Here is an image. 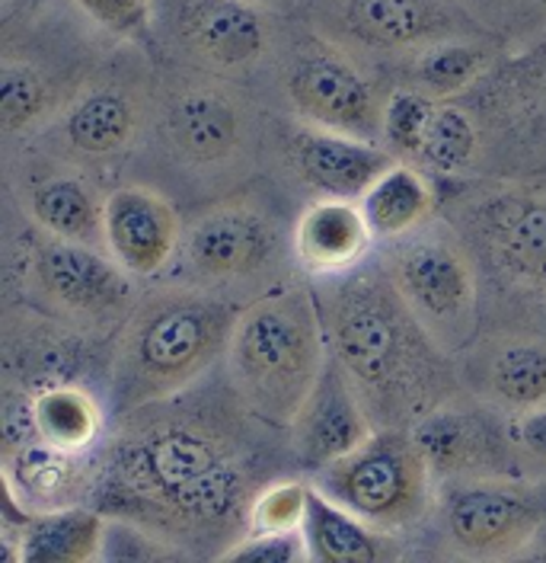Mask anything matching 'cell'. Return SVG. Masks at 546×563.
Returning <instances> with one entry per match:
<instances>
[{"label":"cell","instance_id":"31","mask_svg":"<svg viewBox=\"0 0 546 563\" xmlns=\"http://www.w3.org/2000/svg\"><path fill=\"white\" fill-rule=\"evenodd\" d=\"M35 417L45 442L70 452H97L112 429V404L93 385H55L35 394Z\"/></svg>","mask_w":546,"mask_h":563},{"label":"cell","instance_id":"4","mask_svg":"<svg viewBox=\"0 0 546 563\" xmlns=\"http://www.w3.org/2000/svg\"><path fill=\"white\" fill-rule=\"evenodd\" d=\"M239 301L176 276L144 282L132 314L115 333L112 413L172 397L224 362Z\"/></svg>","mask_w":546,"mask_h":563},{"label":"cell","instance_id":"28","mask_svg":"<svg viewBox=\"0 0 546 563\" xmlns=\"http://www.w3.org/2000/svg\"><path fill=\"white\" fill-rule=\"evenodd\" d=\"M509 42L502 35L477 33L442 38L406 58L390 74V87H410L432 100H457L502 62Z\"/></svg>","mask_w":546,"mask_h":563},{"label":"cell","instance_id":"33","mask_svg":"<svg viewBox=\"0 0 546 563\" xmlns=\"http://www.w3.org/2000/svg\"><path fill=\"white\" fill-rule=\"evenodd\" d=\"M313 481L301 471L278 474L256 493L249 509V531H304Z\"/></svg>","mask_w":546,"mask_h":563},{"label":"cell","instance_id":"27","mask_svg":"<svg viewBox=\"0 0 546 563\" xmlns=\"http://www.w3.org/2000/svg\"><path fill=\"white\" fill-rule=\"evenodd\" d=\"M109 516L93 503L3 519V563L103 561Z\"/></svg>","mask_w":546,"mask_h":563},{"label":"cell","instance_id":"21","mask_svg":"<svg viewBox=\"0 0 546 563\" xmlns=\"http://www.w3.org/2000/svg\"><path fill=\"white\" fill-rule=\"evenodd\" d=\"M460 385L482 404L521 417L546 404V327L482 320L477 336L457 352Z\"/></svg>","mask_w":546,"mask_h":563},{"label":"cell","instance_id":"36","mask_svg":"<svg viewBox=\"0 0 546 563\" xmlns=\"http://www.w3.org/2000/svg\"><path fill=\"white\" fill-rule=\"evenodd\" d=\"M42 439L30 387L0 382V457L16 455Z\"/></svg>","mask_w":546,"mask_h":563},{"label":"cell","instance_id":"38","mask_svg":"<svg viewBox=\"0 0 546 563\" xmlns=\"http://www.w3.org/2000/svg\"><path fill=\"white\" fill-rule=\"evenodd\" d=\"M512 442L517 474L546 481V404L512 417Z\"/></svg>","mask_w":546,"mask_h":563},{"label":"cell","instance_id":"18","mask_svg":"<svg viewBox=\"0 0 546 563\" xmlns=\"http://www.w3.org/2000/svg\"><path fill=\"white\" fill-rule=\"evenodd\" d=\"M115 336L90 333L30 305L0 301V382L42 394L55 385H93L109 397Z\"/></svg>","mask_w":546,"mask_h":563},{"label":"cell","instance_id":"40","mask_svg":"<svg viewBox=\"0 0 546 563\" xmlns=\"http://www.w3.org/2000/svg\"><path fill=\"white\" fill-rule=\"evenodd\" d=\"M482 30L502 35L505 30V16H509V0H457Z\"/></svg>","mask_w":546,"mask_h":563},{"label":"cell","instance_id":"16","mask_svg":"<svg viewBox=\"0 0 546 563\" xmlns=\"http://www.w3.org/2000/svg\"><path fill=\"white\" fill-rule=\"evenodd\" d=\"M460 100L482 132V176L546 174V33L509 48Z\"/></svg>","mask_w":546,"mask_h":563},{"label":"cell","instance_id":"41","mask_svg":"<svg viewBox=\"0 0 546 563\" xmlns=\"http://www.w3.org/2000/svg\"><path fill=\"white\" fill-rule=\"evenodd\" d=\"M269 10H278V13H298L301 10V0H256Z\"/></svg>","mask_w":546,"mask_h":563},{"label":"cell","instance_id":"30","mask_svg":"<svg viewBox=\"0 0 546 563\" xmlns=\"http://www.w3.org/2000/svg\"><path fill=\"white\" fill-rule=\"evenodd\" d=\"M377 246L400 241L442 214V183L415 164H390L358 199Z\"/></svg>","mask_w":546,"mask_h":563},{"label":"cell","instance_id":"26","mask_svg":"<svg viewBox=\"0 0 546 563\" xmlns=\"http://www.w3.org/2000/svg\"><path fill=\"white\" fill-rule=\"evenodd\" d=\"M377 253V241L358 199H308L294 221V260L301 276L323 279L358 269Z\"/></svg>","mask_w":546,"mask_h":563},{"label":"cell","instance_id":"11","mask_svg":"<svg viewBox=\"0 0 546 563\" xmlns=\"http://www.w3.org/2000/svg\"><path fill=\"white\" fill-rule=\"evenodd\" d=\"M272 112L310 125L380 141L390 84L339 42L313 30L304 16H291L272 68L259 84Z\"/></svg>","mask_w":546,"mask_h":563},{"label":"cell","instance_id":"35","mask_svg":"<svg viewBox=\"0 0 546 563\" xmlns=\"http://www.w3.org/2000/svg\"><path fill=\"white\" fill-rule=\"evenodd\" d=\"M80 13H87L105 33L122 42H141L151 48L154 0H70Z\"/></svg>","mask_w":546,"mask_h":563},{"label":"cell","instance_id":"2","mask_svg":"<svg viewBox=\"0 0 546 563\" xmlns=\"http://www.w3.org/2000/svg\"><path fill=\"white\" fill-rule=\"evenodd\" d=\"M269 115L253 84L157 58L151 122L122 179L199 209L266 174Z\"/></svg>","mask_w":546,"mask_h":563},{"label":"cell","instance_id":"15","mask_svg":"<svg viewBox=\"0 0 546 563\" xmlns=\"http://www.w3.org/2000/svg\"><path fill=\"white\" fill-rule=\"evenodd\" d=\"M310 481L358 519L410 544L428 522L438 490L410 429H375L355 452L326 464Z\"/></svg>","mask_w":546,"mask_h":563},{"label":"cell","instance_id":"9","mask_svg":"<svg viewBox=\"0 0 546 563\" xmlns=\"http://www.w3.org/2000/svg\"><path fill=\"white\" fill-rule=\"evenodd\" d=\"M330 362L316 295L308 276L285 282L239 308L224 375L263 422L288 429Z\"/></svg>","mask_w":546,"mask_h":563},{"label":"cell","instance_id":"10","mask_svg":"<svg viewBox=\"0 0 546 563\" xmlns=\"http://www.w3.org/2000/svg\"><path fill=\"white\" fill-rule=\"evenodd\" d=\"M154 87L157 55L141 42H119L55 122L30 141L105 186H115L144 141Z\"/></svg>","mask_w":546,"mask_h":563},{"label":"cell","instance_id":"1","mask_svg":"<svg viewBox=\"0 0 546 563\" xmlns=\"http://www.w3.org/2000/svg\"><path fill=\"white\" fill-rule=\"evenodd\" d=\"M100 464L93 506L147 528L179 561H224L249 534L263 484L301 471L288 429L249 413L224 365L172 397L115 413Z\"/></svg>","mask_w":546,"mask_h":563},{"label":"cell","instance_id":"5","mask_svg":"<svg viewBox=\"0 0 546 563\" xmlns=\"http://www.w3.org/2000/svg\"><path fill=\"white\" fill-rule=\"evenodd\" d=\"M442 214L482 282V320L546 327V174L442 183Z\"/></svg>","mask_w":546,"mask_h":563},{"label":"cell","instance_id":"7","mask_svg":"<svg viewBox=\"0 0 546 563\" xmlns=\"http://www.w3.org/2000/svg\"><path fill=\"white\" fill-rule=\"evenodd\" d=\"M304 199L263 174L249 186L186 211V231L170 276L239 305L298 279L294 221Z\"/></svg>","mask_w":546,"mask_h":563},{"label":"cell","instance_id":"8","mask_svg":"<svg viewBox=\"0 0 546 563\" xmlns=\"http://www.w3.org/2000/svg\"><path fill=\"white\" fill-rule=\"evenodd\" d=\"M141 288L144 282L119 266L109 250L48 234L3 199L0 301L30 305L90 333L115 336Z\"/></svg>","mask_w":546,"mask_h":563},{"label":"cell","instance_id":"39","mask_svg":"<svg viewBox=\"0 0 546 563\" xmlns=\"http://www.w3.org/2000/svg\"><path fill=\"white\" fill-rule=\"evenodd\" d=\"M546 33V0H509V16L502 38L509 48L527 45Z\"/></svg>","mask_w":546,"mask_h":563},{"label":"cell","instance_id":"23","mask_svg":"<svg viewBox=\"0 0 546 563\" xmlns=\"http://www.w3.org/2000/svg\"><path fill=\"white\" fill-rule=\"evenodd\" d=\"M186 231V211L157 186L119 179L105 192V250L135 279L170 276Z\"/></svg>","mask_w":546,"mask_h":563},{"label":"cell","instance_id":"34","mask_svg":"<svg viewBox=\"0 0 546 563\" xmlns=\"http://www.w3.org/2000/svg\"><path fill=\"white\" fill-rule=\"evenodd\" d=\"M432 97L410 90V87H390V97L383 106V125H380V144L397 157V161H406L412 164L422 135L428 129V119L435 112Z\"/></svg>","mask_w":546,"mask_h":563},{"label":"cell","instance_id":"3","mask_svg":"<svg viewBox=\"0 0 546 563\" xmlns=\"http://www.w3.org/2000/svg\"><path fill=\"white\" fill-rule=\"evenodd\" d=\"M310 285L330 358L358 390L375 429H412L464 390L457 355L419 323L377 256Z\"/></svg>","mask_w":546,"mask_h":563},{"label":"cell","instance_id":"20","mask_svg":"<svg viewBox=\"0 0 546 563\" xmlns=\"http://www.w3.org/2000/svg\"><path fill=\"white\" fill-rule=\"evenodd\" d=\"M3 199L48 234L105 250L109 186L33 141L0 144Z\"/></svg>","mask_w":546,"mask_h":563},{"label":"cell","instance_id":"17","mask_svg":"<svg viewBox=\"0 0 546 563\" xmlns=\"http://www.w3.org/2000/svg\"><path fill=\"white\" fill-rule=\"evenodd\" d=\"M298 16L383 74L387 84L406 58L442 38L489 33L457 0H301Z\"/></svg>","mask_w":546,"mask_h":563},{"label":"cell","instance_id":"22","mask_svg":"<svg viewBox=\"0 0 546 563\" xmlns=\"http://www.w3.org/2000/svg\"><path fill=\"white\" fill-rule=\"evenodd\" d=\"M435 481L517 474L512 417L482 404L470 390L454 394L410 429Z\"/></svg>","mask_w":546,"mask_h":563},{"label":"cell","instance_id":"6","mask_svg":"<svg viewBox=\"0 0 546 563\" xmlns=\"http://www.w3.org/2000/svg\"><path fill=\"white\" fill-rule=\"evenodd\" d=\"M119 42L70 0H0V144L55 122Z\"/></svg>","mask_w":546,"mask_h":563},{"label":"cell","instance_id":"29","mask_svg":"<svg viewBox=\"0 0 546 563\" xmlns=\"http://www.w3.org/2000/svg\"><path fill=\"white\" fill-rule=\"evenodd\" d=\"M304 538L310 563H393L412 558L406 538L358 519L316 487L310 496Z\"/></svg>","mask_w":546,"mask_h":563},{"label":"cell","instance_id":"12","mask_svg":"<svg viewBox=\"0 0 546 563\" xmlns=\"http://www.w3.org/2000/svg\"><path fill=\"white\" fill-rule=\"evenodd\" d=\"M546 541V481L489 474L442 481L412 558L521 561Z\"/></svg>","mask_w":546,"mask_h":563},{"label":"cell","instance_id":"19","mask_svg":"<svg viewBox=\"0 0 546 563\" xmlns=\"http://www.w3.org/2000/svg\"><path fill=\"white\" fill-rule=\"evenodd\" d=\"M390 164H397V157L380 141L310 125L285 112L269 115L266 174L304 202L320 196L361 199Z\"/></svg>","mask_w":546,"mask_h":563},{"label":"cell","instance_id":"25","mask_svg":"<svg viewBox=\"0 0 546 563\" xmlns=\"http://www.w3.org/2000/svg\"><path fill=\"white\" fill-rule=\"evenodd\" d=\"M371 432L375 422L368 417L358 390L352 387L339 362L330 358L301 413L288 426V442L298 457V467L313 477L326 464L355 452Z\"/></svg>","mask_w":546,"mask_h":563},{"label":"cell","instance_id":"37","mask_svg":"<svg viewBox=\"0 0 546 563\" xmlns=\"http://www.w3.org/2000/svg\"><path fill=\"white\" fill-rule=\"evenodd\" d=\"M227 563H310L304 531H249L224 554Z\"/></svg>","mask_w":546,"mask_h":563},{"label":"cell","instance_id":"32","mask_svg":"<svg viewBox=\"0 0 546 563\" xmlns=\"http://www.w3.org/2000/svg\"><path fill=\"white\" fill-rule=\"evenodd\" d=\"M412 164L435 176L438 183H460L482 176V132L477 115L460 97L435 103Z\"/></svg>","mask_w":546,"mask_h":563},{"label":"cell","instance_id":"13","mask_svg":"<svg viewBox=\"0 0 546 563\" xmlns=\"http://www.w3.org/2000/svg\"><path fill=\"white\" fill-rule=\"evenodd\" d=\"M291 16L256 0H154L151 52L160 62L246 80L259 90Z\"/></svg>","mask_w":546,"mask_h":563},{"label":"cell","instance_id":"24","mask_svg":"<svg viewBox=\"0 0 546 563\" xmlns=\"http://www.w3.org/2000/svg\"><path fill=\"white\" fill-rule=\"evenodd\" d=\"M100 471V449L70 452L45 439L26 445L16 455L0 457L3 519H26L35 512L97 503Z\"/></svg>","mask_w":546,"mask_h":563},{"label":"cell","instance_id":"14","mask_svg":"<svg viewBox=\"0 0 546 563\" xmlns=\"http://www.w3.org/2000/svg\"><path fill=\"white\" fill-rule=\"evenodd\" d=\"M375 256L419 323L450 355L477 336L482 323L477 260L444 214L400 241L380 244Z\"/></svg>","mask_w":546,"mask_h":563}]
</instances>
